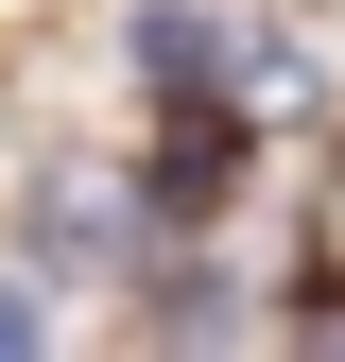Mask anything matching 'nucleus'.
<instances>
[{
  "instance_id": "f257e3e1",
  "label": "nucleus",
  "mask_w": 345,
  "mask_h": 362,
  "mask_svg": "<svg viewBox=\"0 0 345 362\" xmlns=\"http://www.w3.org/2000/svg\"><path fill=\"white\" fill-rule=\"evenodd\" d=\"M225 190H242V104H172L139 207H156V224H225Z\"/></svg>"
},
{
  "instance_id": "f03ea898",
  "label": "nucleus",
  "mask_w": 345,
  "mask_h": 362,
  "mask_svg": "<svg viewBox=\"0 0 345 362\" xmlns=\"http://www.w3.org/2000/svg\"><path fill=\"white\" fill-rule=\"evenodd\" d=\"M139 69H156V104H225L259 52H242L225 18H190V0H139Z\"/></svg>"
},
{
  "instance_id": "7ed1b4c3",
  "label": "nucleus",
  "mask_w": 345,
  "mask_h": 362,
  "mask_svg": "<svg viewBox=\"0 0 345 362\" xmlns=\"http://www.w3.org/2000/svg\"><path fill=\"white\" fill-rule=\"evenodd\" d=\"M225 328H242V293H225V259H172V276H156V345H172V362H207Z\"/></svg>"
},
{
  "instance_id": "20e7f679",
  "label": "nucleus",
  "mask_w": 345,
  "mask_h": 362,
  "mask_svg": "<svg viewBox=\"0 0 345 362\" xmlns=\"http://www.w3.org/2000/svg\"><path fill=\"white\" fill-rule=\"evenodd\" d=\"M0 362H52V345H35V293H18V276H0Z\"/></svg>"
},
{
  "instance_id": "39448f33",
  "label": "nucleus",
  "mask_w": 345,
  "mask_h": 362,
  "mask_svg": "<svg viewBox=\"0 0 345 362\" xmlns=\"http://www.w3.org/2000/svg\"><path fill=\"white\" fill-rule=\"evenodd\" d=\"M311 242H328V293H345V173H328V224H311Z\"/></svg>"
}]
</instances>
